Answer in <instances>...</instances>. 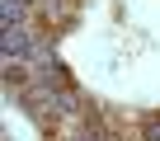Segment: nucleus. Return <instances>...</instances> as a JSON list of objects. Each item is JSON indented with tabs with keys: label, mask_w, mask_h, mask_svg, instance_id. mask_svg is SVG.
<instances>
[{
	"label": "nucleus",
	"mask_w": 160,
	"mask_h": 141,
	"mask_svg": "<svg viewBox=\"0 0 160 141\" xmlns=\"http://www.w3.org/2000/svg\"><path fill=\"white\" fill-rule=\"evenodd\" d=\"M146 141H160V118H146Z\"/></svg>",
	"instance_id": "obj_1"
}]
</instances>
